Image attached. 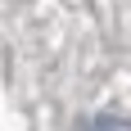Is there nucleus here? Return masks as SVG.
<instances>
[{"instance_id":"f257e3e1","label":"nucleus","mask_w":131,"mask_h":131,"mask_svg":"<svg viewBox=\"0 0 131 131\" xmlns=\"http://www.w3.org/2000/svg\"><path fill=\"white\" fill-rule=\"evenodd\" d=\"M91 131H131V127H127V122H113V118H108V122H95Z\"/></svg>"}]
</instances>
